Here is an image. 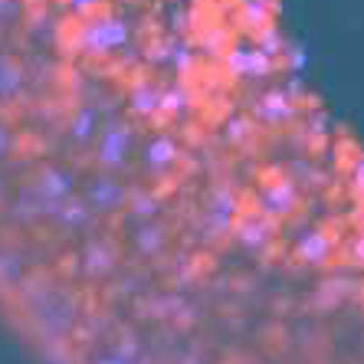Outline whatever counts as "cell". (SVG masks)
Segmentation results:
<instances>
[{
  "mask_svg": "<svg viewBox=\"0 0 364 364\" xmlns=\"http://www.w3.org/2000/svg\"><path fill=\"white\" fill-rule=\"evenodd\" d=\"M230 69L233 73H243V76H263L269 63L259 50H233L230 53Z\"/></svg>",
  "mask_w": 364,
  "mask_h": 364,
  "instance_id": "3957f363",
  "label": "cell"
},
{
  "mask_svg": "<svg viewBox=\"0 0 364 364\" xmlns=\"http://www.w3.org/2000/svg\"><path fill=\"white\" fill-rule=\"evenodd\" d=\"M158 109H161V89L151 82H138L132 89V112L141 119H151V115H158Z\"/></svg>",
  "mask_w": 364,
  "mask_h": 364,
  "instance_id": "7a4b0ae2",
  "label": "cell"
},
{
  "mask_svg": "<svg viewBox=\"0 0 364 364\" xmlns=\"http://www.w3.org/2000/svg\"><path fill=\"white\" fill-rule=\"evenodd\" d=\"M276 46H279V33H276V30H266L263 33V56H272V53H276Z\"/></svg>",
  "mask_w": 364,
  "mask_h": 364,
  "instance_id": "5b68a950",
  "label": "cell"
},
{
  "mask_svg": "<svg viewBox=\"0 0 364 364\" xmlns=\"http://www.w3.org/2000/svg\"><path fill=\"white\" fill-rule=\"evenodd\" d=\"M246 17L253 20V26H263L266 23V4L263 0H253V4L246 7Z\"/></svg>",
  "mask_w": 364,
  "mask_h": 364,
  "instance_id": "277c9868",
  "label": "cell"
},
{
  "mask_svg": "<svg viewBox=\"0 0 364 364\" xmlns=\"http://www.w3.org/2000/svg\"><path fill=\"white\" fill-rule=\"evenodd\" d=\"M256 115H259V122L263 125H289V122L296 119V105L286 99L282 92H269L263 102H259V109H256Z\"/></svg>",
  "mask_w": 364,
  "mask_h": 364,
  "instance_id": "6da1fadb",
  "label": "cell"
}]
</instances>
